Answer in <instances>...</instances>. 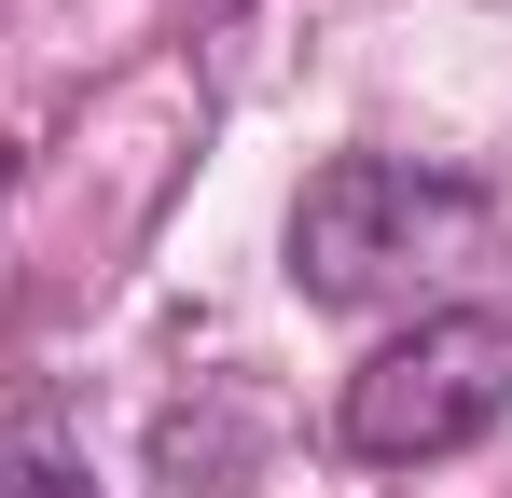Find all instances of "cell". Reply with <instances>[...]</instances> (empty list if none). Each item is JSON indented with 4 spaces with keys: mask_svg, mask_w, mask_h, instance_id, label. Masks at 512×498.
Returning a JSON list of instances; mask_svg holds the SVG:
<instances>
[{
    "mask_svg": "<svg viewBox=\"0 0 512 498\" xmlns=\"http://www.w3.org/2000/svg\"><path fill=\"white\" fill-rule=\"evenodd\" d=\"M512 415V319L485 305H429L416 332H388L333 402V443L360 471H443Z\"/></svg>",
    "mask_w": 512,
    "mask_h": 498,
    "instance_id": "7a4b0ae2",
    "label": "cell"
},
{
    "mask_svg": "<svg viewBox=\"0 0 512 498\" xmlns=\"http://www.w3.org/2000/svg\"><path fill=\"white\" fill-rule=\"evenodd\" d=\"M485 249H499V194L416 153H333L291 208L305 305H416V291L485 277Z\"/></svg>",
    "mask_w": 512,
    "mask_h": 498,
    "instance_id": "6da1fadb",
    "label": "cell"
},
{
    "mask_svg": "<svg viewBox=\"0 0 512 498\" xmlns=\"http://www.w3.org/2000/svg\"><path fill=\"white\" fill-rule=\"evenodd\" d=\"M0 498H97V471H84V443L56 415H14L0 429Z\"/></svg>",
    "mask_w": 512,
    "mask_h": 498,
    "instance_id": "3957f363",
    "label": "cell"
}]
</instances>
